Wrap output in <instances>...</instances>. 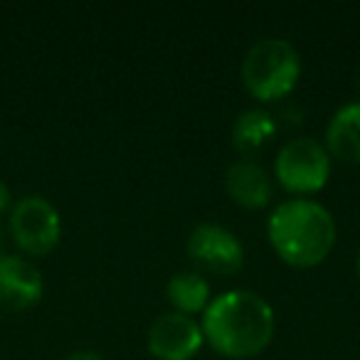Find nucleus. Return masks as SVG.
<instances>
[{"label": "nucleus", "instance_id": "obj_11", "mask_svg": "<svg viewBox=\"0 0 360 360\" xmlns=\"http://www.w3.org/2000/svg\"><path fill=\"white\" fill-rule=\"evenodd\" d=\"M276 136V121L262 106H250L240 111L232 124V146L245 158L259 153L266 143Z\"/></svg>", "mask_w": 360, "mask_h": 360}, {"label": "nucleus", "instance_id": "obj_3", "mask_svg": "<svg viewBox=\"0 0 360 360\" xmlns=\"http://www.w3.org/2000/svg\"><path fill=\"white\" fill-rule=\"evenodd\" d=\"M301 77V57L284 37L257 40L242 57V82L259 101H276L296 86Z\"/></svg>", "mask_w": 360, "mask_h": 360}, {"label": "nucleus", "instance_id": "obj_7", "mask_svg": "<svg viewBox=\"0 0 360 360\" xmlns=\"http://www.w3.org/2000/svg\"><path fill=\"white\" fill-rule=\"evenodd\" d=\"M148 350L158 360H191L205 343L202 328L193 316L165 311L148 328Z\"/></svg>", "mask_w": 360, "mask_h": 360}, {"label": "nucleus", "instance_id": "obj_2", "mask_svg": "<svg viewBox=\"0 0 360 360\" xmlns=\"http://www.w3.org/2000/svg\"><path fill=\"white\" fill-rule=\"evenodd\" d=\"M266 235L286 264L316 266L333 250L335 220L328 207L311 198H289L271 210Z\"/></svg>", "mask_w": 360, "mask_h": 360}, {"label": "nucleus", "instance_id": "obj_10", "mask_svg": "<svg viewBox=\"0 0 360 360\" xmlns=\"http://www.w3.org/2000/svg\"><path fill=\"white\" fill-rule=\"evenodd\" d=\"M326 150L345 163H360V99L338 106L326 124Z\"/></svg>", "mask_w": 360, "mask_h": 360}, {"label": "nucleus", "instance_id": "obj_14", "mask_svg": "<svg viewBox=\"0 0 360 360\" xmlns=\"http://www.w3.org/2000/svg\"><path fill=\"white\" fill-rule=\"evenodd\" d=\"M11 207H13V193H11V188L0 180V215L6 210H11Z\"/></svg>", "mask_w": 360, "mask_h": 360}, {"label": "nucleus", "instance_id": "obj_5", "mask_svg": "<svg viewBox=\"0 0 360 360\" xmlns=\"http://www.w3.org/2000/svg\"><path fill=\"white\" fill-rule=\"evenodd\" d=\"M8 230L18 250L30 257H47L62 237L60 210L45 195H25L13 202Z\"/></svg>", "mask_w": 360, "mask_h": 360}, {"label": "nucleus", "instance_id": "obj_8", "mask_svg": "<svg viewBox=\"0 0 360 360\" xmlns=\"http://www.w3.org/2000/svg\"><path fill=\"white\" fill-rule=\"evenodd\" d=\"M45 281L30 259L18 255H0V309L27 311L40 304Z\"/></svg>", "mask_w": 360, "mask_h": 360}, {"label": "nucleus", "instance_id": "obj_4", "mask_svg": "<svg viewBox=\"0 0 360 360\" xmlns=\"http://www.w3.org/2000/svg\"><path fill=\"white\" fill-rule=\"evenodd\" d=\"M274 175L289 193H316L328 183L330 153L321 141L311 136H296L286 141L274 158Z\"/></svg>", "mask_w": 360, "mask_h": 360}, {"label": "nucleus", "instance_id": "obj_15", "mask_svg": "<svg viewBox=\"0 0 360 360\" xmlns=\"http://www.w3.org/2000/svg\"><path fill=\"white\" fill-rule=\"evenodd\" d=\"M355 266H358V279H360V252H358V264Z\"/></svg>", "mask_w": 360, "mask_h": 360}, {"label": "nucleus", "instance_id": "obj_9", "mask_svg": "<svg viewBox=\"0 0 360 360\" xmlns=\"http://www.w3.org/2000/svg\"><path fill=\"white\" fill-rule=\"evenodd\" d=\"M225 191L237 205L250 207V210H259V207L269 205L271 195H274V186H271L266 168L250 158L235 160L227 168Z\"/></svg>", "mask_w": 360, "mask_h": 360}, {"label": "nucleus", "instance_id": "obj_12", "mask_svg": "<svg viewBox=\"0 0 360 360\" xmlns=\"http://www.w3.org/2000/svg\"><path fill=\"white\" fill-rule=\"evenodd\" d=\"M165 296L173 304V309L178 314H202L205 306L210 304V284H207L205 274L195 269H183L175 271L168 279V286H165Z\"/></svg>", "mask_w": 360, "mask_h": 360}, {"label": "nucleus", "instance_id": "obj_13", "mask_svg": "<svg viewBox=\"0 0 360 360\" xmlns=\"http://www.w3.org/2000/svg\"><path fill=\"white\" fill-rule=\"evenodd\" d=\"M60 360H104V358L96 350H72V353H67Z\"/></svg>", "mask_w": 360, "mask_h": 360}, {"label": "nucleus", "instance_id": "obj_6", "mask_svg": "<svg viewBox=\"0 0 360 360\" xmlns=\"http://www.w3.org/2000/svg\"><path fill=\"white\" fill-rule=\"evenodd\" d=\"M186 250L193 264L210 274H235L245 264V247L240 237L217 222H200L193 227Z\"/></svg>", "mask_w": 360, "mask_h": 360}, {"label": "nucleus", "instance_id": "obj_1", "mask_svg": "<svg viewBox=\"0 0 360 360\" xmlns=\"http://www.w3.org/2000/svg\"><path fill=\"white\" fill-rule=\"evenodd\" d=\"M205 340L225 358H252L274 335V309L250 289H230L212 296L202 311Z\"/></svg>", "mask_w": 360, "mask_h": 360}]
</instances>
